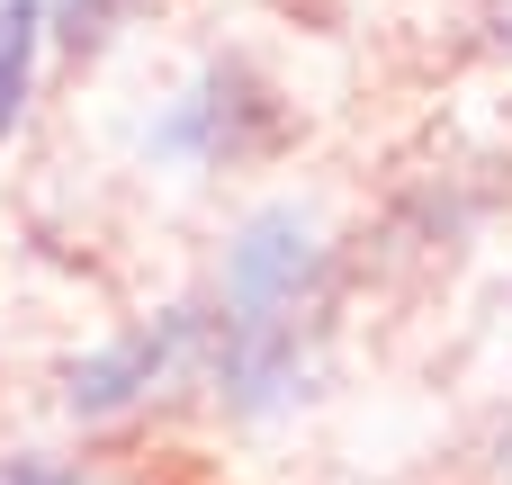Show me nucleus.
<instances>
[{
  "label": "nucleus",
  "mask_w": 512,
  "mask_h": 485,
  "mask_svg": "<svg viewBox=\"0 0 512 485\" xmlns=\"http://www.w3.org/2000/svg\"><path fill=\"white\" fill-rule=\"evenodd\" d=\"M324 297H333V252L315 216L306 207L243 216V234L225 243L216 315H207V378L234 414H270L297 396L306 351L324 333Z\"/></svg>",
  "instance_id": "1"
},
{
  "label": "nucleus",
  "mask_w": 512,
  "mask_h": 485,
  "mask_svg": "<svg viewBox=\"0 0 512 485\" xmlns=\"http://www.w3.org/2000/svg\"><path fill=\"white\" fill-rule=\"evenodd\" d=\"M279 135H288L279 90H270L252 63H207V72H198V81L153 117L144 153H162V162H198V171H225V162L270 153Z\"/></svg>",
  "instance_id": "2"
},
{
  "label": "nucleus",
  "mask_w": 512,
  "mask_h": 485,
  "mask_svg": "<svg viewBox=\"0 0 512 485\" xmlns=\"http://www.w3.org/2000/svg\"><path fill=\"white\" fill-rule=\"evenodd\" d=\"M504 36H512V0H504Z\"/></svg>",
  "instance_id": "8"
},
{
  "label": "nucleus",
  "mask_w": 512,
  "mask_h": 485,
  "mask_svg": "<svg viewBox=\"0 0 512 485\" xmlns=\"http://www.w3.org/2000/svg\"><path fill=\"white\" fill-rule=\"evenodd\" d=\"M198 342H207V315H198V306H171V315H153V324L117 333L108 351L72 360L63 396H72V414H126V405H135V396H153V387H162Z\"/></svg>",
  "instance_id": "3"
},
{
  "label": "nucleus",
  "mask_w": 512,
  "mask_h": 485,
  "mask_svg": "<svg viewBox=\"0 0 512 485\" xmlns=\"http://www.w3.org/2000/svg\"><path fill=\"white\" fill-rule=\"evenodd\" d=\"M495 485H512V432L495 441Z\"/></svg>",
  "instance_id": "7"
},
{
  "label": "nucleus",
  "mask_w": 512,
  "mask_h": 485,
  "mask_svg": "<svg viewBox=\"0 0 512 485\" xmlns=\"http://www.w3.org/2000/svg\"><path fill=\"white\" fill-rule=\"evenodd\" d=\"M0 485H99V477L63 468V459H0Z\"/></svg>",
  "instance_id": "6"
},
{
  "label": "nucleus",
  "mask_w": 512,
  "mask_h": 485,
  "mask_svg": "<svg viewBox=\"0 0 512 485\" xmlns=\"http://www.w3.org/2000/svg\"><path fill=\"white\" fill-rule=\"evenodd\" d=\"M117 9H126V0H54V36H63V45H99V36L117 27Z\"/></svg>",
  "instance_id": "5"
},
{
  "label": "nucleus",
  "mask_w": 512,
  "mask_h": 485,
  "mask_svg": "<svg viewBox=\"0 0 512 485\" xmlns=\"http://www.w3.org/2000/svg\"><path fill=\"white\" fill-rule=\"evenodd\" d=\"M36 36H45V0H0V135L27 108V72H36Z\"/></svg>",
  "instance_id": "4"
}]
</instances>
